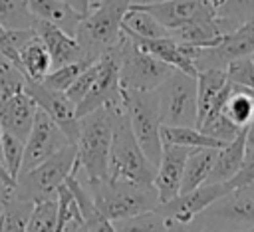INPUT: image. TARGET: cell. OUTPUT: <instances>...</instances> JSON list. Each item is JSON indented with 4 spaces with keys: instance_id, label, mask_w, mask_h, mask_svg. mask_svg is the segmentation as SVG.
I'll list each match as a JSON object with an SVG mask.
<instances>
[{
    "instance_id": "1",
    "label": "cell",
    "mask_w": 254,
    "mask_h": 232,
    "mask_svg": "<svg viewBox=\"0 0 254 232\" xmlns=\"http://www.w3.org/2000/svg\"><path fill=\"white\" fill-rule=\"evenodd\" d=\"M121 107H99L79 117L73 174L83 186L109 178V147L115 113Z\"/></svg>"
},
{
    "instance_id": "2",
    "label": "cell",
    "mask_w": 254,
    "mask_h": 232,
    "mask_svg": "<svg viewBox=\"0 0 254 232\" xmlns=\"http://www.w3.org/2000/svg\"><path fill=\"white\" fill-rule=\"evenodd\" d=\"M129 8L131 0H99L91 4V10L81 18L75 30V40L83 48L87 59L95 61L119 44Z\"/></svg>"
},
{
    "instance_id": "3",
    "label": "cell",
    "mask_w": 254,
    "mask_h": 232,
    "mask_svg": "<svg viewBox=\"0 0 254 232\" xmlns=\"http://www.w3.org/2000/svg\"><path fill=\"white\" fill-rule=\"evenodd\" d=\"M155 174L157 167L147 159L141 145L137 143L125 109H117L109 147V178L153 184Z\"/></svg>"
},
{
    "instance_id": "4",
    "label": "cell",
    "mask_w": 254,
    "mask_h": 232,
    "mask_svg": "<svg viewBox=\"0 0 254 232\" xmlns=\"http://www.w3.org/2000/svg\"><path fill=\"white\" fill-rule=\"evenodd\" d=\"M97 208L111 220H123L147 210H155L161 200L153 184L105 178L85 186Z\"/></svg>"
},
{
    "instance_id": "5",
    "label": "cell",
    "mask_w": 254,
    "mask_h": 232,
    "mask_svg": "<svg viewBox=\"0 0 254 232\" xmlns=\"http://www.w3.org/2000/svg\"><path fill=\"white\" fill-rule=\"evenodd\" d=\"M73 167L75 143H67L34 169L20 173L12 186V194L26 202L56 198L62 184H65L67 176L73 173Z\"/></svg>"
},
{
    "instance_id": "6",
    "label": "cell",
    "mask_w": 254,
    "mask_h": 232,
    "mask_svg": "<svg viewBox=\"0 0 254 232\" xmlns=\"http://www.w3.org/2000/svg\"><path fill=\"white\" fill-rule=\"evenodd\" d=\"M119 59V81L123 89L135 91H153L157 89L175 67L141 50L127 34L115 46Z\"/></svg>"
},
{
    "instance_id": "7",
    "label": "cell",
    "mask_w": 254,
    "mask_h": 232,
    "mask_svg": "<svg viewBox=\"0 0 254 232\" xmlns=\"http://www.w3.org/2000/svg\"><path fill=\"white\" fill-rule=\"evenodd\" d=\"M123 109L129 117V125L133 129L137 143L141 145L147 159L157 167L163 155L157 91L123 89Z\"/></svg>"
},
{
    "instance_id": "8",
    "label": "cell",
    "mask_w": 254,
    "mask_h": 232,
    "mask_svg": "<svg viewBox=\"0 0 254 232\" xmlns=\"http://www.w3.org/2000/svg\"><path fill=\"white\" fill-rule=\"evenodd\" d=\"M194 222L202 232H232L254 226V180L228 190L206 206Z\"/></svg>"
},
{
    "instance_id": "9",
    "label": "cell",
    "mask_w": 254,
    "mask_h": 232,
    "mask_svg": "<svg viewBox=\"0 0 254 232\" xmlns=\"http://www.w3.org/2000/svg\"><path fill=\"white\" fill-rule=\"evenodd\" d=\"M159 101L161 125H185L196 127L198 99H196V75L173 69L171 75L155 89Z\"/></svg>"
},
{
    "instance_id": "10",
    "label": "cell",
    "mask_w": 254,
    "mask_h": 232,
    "mask_svg": "<svg viewBox=\"0 0 254 232\" xmlns=\"http://www.w3.org/2000/svg\"><path fill=\"white\" fill-rule=\"evenodd\" d=\"M123 105V87L119 81V59L115 48L99 56L97 73L87 91V95L75 105L77 117L87 115L99 107H121Z\"/></svg>"
},
{
    "instance_id": "11",
    "label": "cell",
    "mask_w": 254,
    "mask_h": 232,
    "mask_svg": "<svg viewBox=\"0 0 254 232\" xmlns=\"http://www.w3.org/2000/svg\"><path fill=\"white\" fill-rule=\"evenodd\" d=\"M254 54V20L238 26L236 30L224 34L214 46L198 48L194 56L196 71L200 69H226V65L240 58H252Z\"/></svg>"
},
{
    "instance_id": "12",
    "label": "cell",
    "mask_w": 254,
    "mask_h": 232,
    "mask_svg": "<svg viewBox=\"0 0 254 232\" xmlns=\"http://www.w3.org/2000/svg\"><path fill=\"white\" fill-rule=\"evenodd\" d=\"M67 143H71V141L65 137V133L60 129V125L44 109L38 107L34 125L30 129V135L24 145V159H22L20 173L34 169L36 165H40L42 161L52 157L56 151H60Z\"/></svg>"
},
{
    "instance_id": "13",
    "label": "cell",
    "mask_w": 254,
    "mask_h": 232,
    "mask_svg": "<svg viewBox=\"0 0 254 232\" xmlns=\"http://www.w3.org/2000/svg\"><path fill=\"white\" fill-rule=\"evenodd\" d=\"M24 91L36 101V105L40 109H44L60 125V129L65 133V137L71 143H75L77 133H79V117L75 113V103L69 101L65 91L50 89L42 81H34L28 77L24 83Z\"/></svg>"
},
{
    "instance_id": "14",
    "label": "cell",
    "mask_w": 254,
    "mask_h": 232,
    "mask_svg": "<svg viewBox=\"0 0 254 232\" xmlns=\"http://www.w3.org/2000/svg\"><path fill=\"white\" fill-rule=\"evenodd\" d=\"M230 188L228 182H204L192 190L179 192L175 198L161 202L157 210L167 218V220H177V222H192L206 206H210L214 200L224 196Z\"/></svg>"
},
{
    "instance_id": "15",
    "label": "cell",
    "mask_w": 254,
    "mask_h": 232,
    "mask_svg": "<svg viewBox=\"0 0 254 232\" xmlns=\"http://www.w3.org/2000/svg\"><path fill=\"white\" fill-rule=\"evenodd\" d=\"M125 34V32H123ZM141 50L149 52L151 56L159 58L161 61L169 63L175 69H181L185 73L196 75V65H194V56L198 48L187 46L179 40H175L173 36H163V38H139V36H131L127 34Z\"/></svg>"
},
{
    "instance_id": "16",
    "label": "cell",
    "mask_w": 254,
    "mask_h": 232,
    "mask_svg": "<svg viewBox=\"0 0 254 232\" xmlns=\"http://www.w3.org/2000/svg\"><path fill=\"white\" fill-rule=\"evenodd\" d=\"M190 151L192 149L181 145H163V155L157 165V174L153 180V186L161 202H167L181 192L183 171Z\"/></svg>"
},
{
    "instance_id": "17",
    "label": "cell",
    "mask_w": 254,
    "mask_h": 232,
    "mask_svg": "<svg viewBox=\"0 0 254 232\" xmlns=\"http://www.w3.org/2000/svg\"><path fill=\"white\" fill-rule=\"evenodd\" d=\"M38 38L44 42V46L48 48L50 52V58H52V69L54 67H60V65H65V63H73V61H81V59H87L83 48L79 46V42L75 40V36L64 32L62 28H58L56 24L52 22H46V20H36V26H34ZM91 61V59H89Z\"/></svg>"
},
{
    "instance_id": "18",
    "label": "cell",
    "mask_w": 254,
    "mask_h": 232,
    "mask_svg": "<svg viewBox=\"0 0 254 232\" xmlns=\"http://www.w3.org/2000/svg\"><path fill=\"white\" fill-rule=\"evenodd\" d=\"M133 8H143L151 16L157 18L159 24H163L169 32L177 30L190 20L202 16L204 12H210L208 0H163L157 4H147V6H133Z\"/></svg>"
},
{
    "instance_id": "19",
    "label": "cell",
    "mask_w": 254,
    "mask_h": 232,
    "mask_svg": "<svg viewBox=\"0 0 254 232\" xmlns=\"http://www.w3.org/2000/svg\"><path fill=\"white\" fill-rule=\"evenodd\" d=\"M36 111H38L36 101L22 89L20 93L0 103V125L6 133L16 135L22 141H26L34 125Z\"/></svg>"
},
{
    "instance_id": "20",
    "label": "cell",
    "mask_w": 254,
    "mask_h": 232,
    "mask_svg": "<svg viewBox=\"0 0 254 232\" xmlns=\"http://www.w3.org/2000/svg\"><path fill=\"white\" fill-rule=\"evenodd\" d=\"M26 6L36 20L52 22L71 36H75V30L83 18L64 0H26Z\"/></svg>"
},
{
    "instance_id": "21",
    "label": "cell",
    "mask_w": 254,
    "mask_h": 232,
    "mask_svg": "<svg viewBox=\"0 0 254 232\" xmlns=\"http://www.w3.org/2000/svg\"><path fill=\"white\" fill-rule=\"evenodd\" d=\"M244 151H246V131H242L236 139H232L230 143L218 149L206 182H228L240 171L244 161Z\"/></svg>"
},
{
    "instance_id": "22",
    "label": "cell",
    "mask_w": 254,
    "mask_h": 232,
    "mask_svg": "<svg viewBox=\"0 0 254 232\" xmlns=\"http://www.w3.org/2000/svg\"><path fill=\"white\" fill-rule=\"evenodd\" d=\"M65 182H67L69 190L73 192V198H75V202L79 206L81 218H83V222H85V226H87L89 232H117L115 230V224L97 208V204L93 202L89 190L75 178L73 173L67 176Z\"/></svg>"
},
{
    "instance_id": "23",
    "label": "cell",
    "mask_w": 254,
    "mask_h": 232,
    "mask_svg": "<svg viewBox=\"0 0 254 232\" xmlns=\"http://www.w3.org/2000/svg\"><path fill=\"white\" fill-rule=\"evenodd\" d=\"M18 58H20V69L24 71V75L28 79L42 81L52 69L50 52L44 46V42L38 38V34H34L20 46Z\"/></svg>"
},
{
    "instance_id": "24",
    "label": "cell",
    "mask_w": 254,
    "mask_h": 232,
    "mask_svg": "<svg viewBox=\"0 0 254 232\" xmlns=\"http://www.w3.org/2000/svg\"><path fill=\"white\" fill-rule=\"evenodd\" d=\"M230 85L226 69H200L196 73V99H198V115H196V127L202 121V117L208 113L212 101Z\"/></svg>"
},
{
    "instance_id": "25",
    "label": "cell",
    "mask_w": 254,
    "mask_h": 232,
    "mask_svg": "<svg viewBox=\"0 0 254 232\" xmlns=\"http://www.w3.org/2000/svg\"><path fill=\"white\" fill-rule=\"evenodd\" d=\"M218 149L216 147H200V149H192L187 157L185 163V171H183V182H181V192L192 190L200 184L206 182L210 169L214 165Z\"/></svg>"
},
{
    "instance_id": "26",
    "label": "cell",
    "mask_w": 254,
    "mask_h": 232,
    "mask_svg": "<svg viewBox=\"0 0 254 232\" xmlns=\"http://www.w3.org/2000/svg\"><path fill=\"white\" fill-rule=\"evenodd\" d=\"M161 139L163 145H181L189 149L200 147H224L226 143L202 133L198 127H185V125H161Z\"/></svg>"
},
{
    "instance_id": "27",
    "label": "cell",
    "mask_w": 254,
    "mask_h": 232,
    "mask_svg": "<svg viewBox=\"0 0 254 232\" xmlns=\"http://www.w3.org/2000/svg\"><path fill=\"white\" fill-rule=\"evenodd\" d=\"M214 16L224 22L228 32L254 20V0H208Z\"/></svg>"
},
{
    "instance_id": "28",
    "label": "cell",
    "mask_w": 254,
    "mask_h": 232,
    "mask_svg": "<svg viewBox=\"0 0 254 232\" xmlns=\"http://www.w3.org/2000/svg\"><path fill=\"white\" fill-rule=\"evenodd\" d=\"M123 32L131 34V36H139V38H163V36H171V32L157 22L155 16H151L147 10L143 8H129L123 20Z\"/></svg>"
},
{
    "instance_id": "29",
    "label": "cell",
    "mask_w": 254,
    "mask_h": 232,
    "mask_svg": "<svg viewBox=\"0 0 254 232\" xmlns=\"http://www.w3.org/2000/svg\"><path fill=\"white\" fill-rule=\"evenodd\" d=\"M58 228V200L46 198L32 204L26 232H56Z\"/></svg>"
},
{
    "instance_id": "30",
    "label": "cell",
    "mask_w": 254,
    "mask_h": 232,
    "mask_svg": "<svg viewBox=\"0 0 254 232\" xmlns=\"http://www.w3.org/2000/svg\"><path fill=\"white\" fill-rule=\"evenodd\" d=\"M0 24L6 30H32L36 18L26 6V0H0Z\"/></svg>"
},
{
    "instance_id": "31",
    "label": "cell",
    "mask_w": 254,
    "mask_h": 232,
    "mask_svg": "<svg viewBox=\"0 0 254 232\" xmlns=\"http://www.w3.org/2000/svg\"><path fill=\"white\" fill-rule=\"evenodd\" d=\"M117 232H167V218L155 208L123 220H115Z\"/></svg>"
},
{
    "instance_id": "32",
    "label": "cell",
    "mask_w": 254,
    "mask_h": 232,
    "mask_svg": "<svg viewBox=\"0 0 254 232\" xmlns=\"http://www.w3.org/2000/svg\"><path fill=\"white\" fill-rule=\"evenodd\" d=\"M32 204L34 202H26L10 194L0 216V232H26Z\"/></svg>"
},
{
    "instance_id": "33",
    "label": "cell",
    "mask_w": 254,
    "mask_h": 232,
    "mask_svg": "<svg viewBox=\"0 0 254 232\" xmlns=\"http://www.w3.org/2000/svg\"><path fill=\"white\" fill-rule=\"evenodd\" d=\"M24 71L4 54H0V103L24 89Z\"/></svg>"
},
{
    "instance_id": "34",
    "label": "cell",
    "mask_w": 254,
    "mask_h": 232,
    "mask_svg": "<svg viewBox=\"0 0 254 232\" xmlns=\"http://www.w3.org/2000/svg\"><path fill=\"white\" fill-rule=\"evenodd\" d=\"M93 61L89 59H81V61H73V63H65V65H60V67H54L50 69V73L42 79V83L50 89H58V91H65L75 79L77 75L87 67L91 65Z\"/></svg>"
},
{
    "instance_id": "35",
    "label": "cell",
    "mask_w": 254,
    "mask_h": 232,
    "mask_svg": "<svg viewBox=\"0 0 254 232\" xmlns=\"http://www.w3.org/2000/svg\"><path fill=\"white\" fill-rule=\"evenodd\" d=\"M24 145H26V141H22L20 137L10 135V133L4 131V135H2V165H4L6 173L12 176L14 182L20 174V169H22Z\"/></svg>"
},
{
    "instance_id": "36",
    "label": "cell",
    "mask_w": 254,
    "mask_h": 232,
    "mask_svg": "<svg viewBox=\"0 0 254 232\" xmlns=\"http://www.w3.org/2000/svg\"><path fill=\"white\" fill-rule=\"evenodd\" d=\"M226 73L234 85L254 91V59L252 58H240L230 61L226 65Z\"/></svg>"
},
{
    "instance_id": "37",
    "label": "cell",
    "mask_w": 254,
    "mask_h": 232,
    "mask_svg": "<svg viewBox=\"0 0 254 232\" xmlns=\"http://www.w3.org/2000/svg\"><path fill=\"white\" fill-rule=\"evenodd\" d=\"M95 73H97V59H95L91 65H87V67L77 75V79L65 89V95L69 97L71 103L77 105V103L87 95V91H89V87H91V83H93V79H95Z\"/></svg>"
},
{
    "instance_id": "38",
    "label": "cell",
    "mask_w": 254,
    "mask_h": 232,
    "mask_svg": "<svg viewBox=\"0 0 254 232\" xmlns=\"http://www.w3.org/2000/svg\"><path fill=\"white\" fill-rule=\"evenodd\" d=\"M254 180V145H246V151H244V161H242V167L240 171L228 180L230 188H236V186H244L248 182Z\"/></svg>"
},
{
    "instance_id": "39",
    "label": "cell",
    "mask_w": 254,
    "mask_h": 232,
    "mask_svg": "<svg viewBox=\"0 0 254 232\" xmlns=\"http://www.w3.org/2000/svg\"><path fill=\"white\" fill-rule=\"evenodd\" d=\"M167 232H202L200 226L192 222H177V220H167Z\"/></svg>"
},
{
    "instance_id": "40",
    "label": "cell",
    "mask_w": 254,
    "mask_h": 232,
    "mask_svg": "<svg viewBox=\"0 0 254 232\" xmlns=\"http://www.w3.org/2000/svg\"><path fill=\"white\" fill-rule=\"evenodd\" d=\"M67 2L75 12H79L81 16H85L89 10H91V0H64Z\"/></svg>"
},
{
    "instance_id": "41",
    "label": "cell",
    "mask_w": 254,
    "mask_h": 232,
    "mask_svg": "<svg viewBox=\"0 0 254 232\" xmlns=\"http://www.w3.org/2000/svg\"><path fill=\"white\" fill-rule=\"evenodd\" d=\"M0 180H4L6 184L14 186V180H12V176L6 173V169H4V165H2V161H0Z\"/></svg>"
},
{
    "instance_id": "42",
    "label": "cell",
    "mask_w": 254,
    "mask_h": 232,
    "mask_svg": "<svg viewBox=\"0 0 254 232\" xmlns=\"http://www.w3.org/2000/svg\"><path fill=\"white\" fill-rule=\"evenodd\" d=\"M246 145H254V121L246 129Z\"/></svg>"
},
{
    "instance_id": "43",
    "label": "cell",
    "mask_w": 254,
    "mask_h": 232,
    "mask_svg": "<svg viewBox=\"0 0 254 232\" xmlns=\"http://www.w3.org/2000/svg\"><path fill=\"white\" fill-rule=\"evenodd\" d=\"M163 0H131V6H147V4H157Z\"/></svg>"
},
{
    "instance_id": "44",
    "label": "cell",
    "mask_w": 254,
    "mask_h": 232,
    "mask_svg": "<svg viewBox=\"0 0 254 232\" xmlns=\"http://www.w3.org/2000/svg\"><path fill=\"white\" fill-rule=\"evenodd\" d=\"M2 135H4V129L0 125V161H2Z\"/></svg>"
},
{
    "instance_id": "45",
    "label": "cell",
    "mask_w": 254,
    "mask_h": 232,
    "mask_svg": "<svg viewBox=\"0 0 254 232\" xmlns=\"http://www.w3.org/2000/svg\"><path fill=\"white\" fill-rule=\"evenodd\" d=\"M232 232H254V226L252 228H244V230H232Z\"/></svg>"
},
{
    "instance_id": "46",
    "label": "cell",
    "mask_w": 254,
    "mask_h": 232,
    "mask_svg": "<svg viewBox=\"0 0 254 232\" xmlns=\"http://www.w3.org/2000/svg\"><path fill=\"white\" fill-rule=\"evenodd\" d=\"M252 59H254V54H252Z\"/></svg>"
}]
</instances>
